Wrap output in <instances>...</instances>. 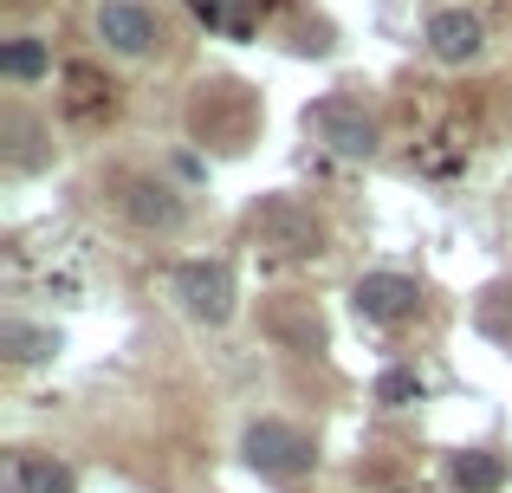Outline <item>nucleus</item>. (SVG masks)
<instances>
[{
  "label": "nucleus",
  "instance_id": "1",
  "mask_svg": "<svg viewBox=\"0 0 512 493\" xmlns=\"http://www.w3.org/2000/svg\"><path fill=\"white\" fill-rule=\"evenodd\" d=\"M253 241H260L266 253H279V260H305V253H318L325 247V234H318V221L305 215L292 195H273V202H260L253 208Z\"/></svg>",
  "mask_w": 512,
  "mask_h": 493
},
{
  "label": "nucleus",
  "instance_id": "2",
  "mask_svg": "<svg viewBox=\"0 0 512 493\" xmlns=\"http://www.w3.org/2000/svg\"><path fill=\"white\" fill-rule=\"evenodd\" d=\"M247 461L260 474H273V481H299V474H312L318 448L305 429H292V422H253L247 429Z\"/></svg>",
  "mask_w": 512,
  "mask_h": 493
},
{
  "label": "nucleus",
  "instance_id": "3",
  "mask_svg": "<svg viewBox=\"0 0 512 493\" xmlns=\"http://www.w3.org/2000/svg\"><path fill=\"white\" fill-rule=\"evenodd\" d=\"M175 299H182L188 318L221 325V318L234 312V266L227 260H182L175 266Z\"/></svg>",
  "mask_w": 512,
  "mask_h": 493
},
{
  "label": "nucleus",
  "instance_id": "4",
  "mask_svg": "<svg viewBox=\"0 0 512 493\" xmlns=\"http://www.w3.org/2000/svg\"><path fill=\"white\" fill-rule=\"evenodd\" d=\"M305 130L338 156H370L376 150V124L357 98H318L312 111H305Z\"/></svg>",
  "mask_w": 512,
  "mask_h": 493
},
{
  "label": "nucleus",
  "instance_id": "5",
  "mask_svg": "<svg viewBox=\"0 0 512 493\" xmlns=\"http://www.w3.org/2000/svg\"><path fill=\"white\" fill-rule=\"evenodd\" d=\"M247 117H253L247 85H234V78H214V85H201V98H195V130H201V137L240 143V137H247Z\"/></svg>",
  "mask_w": 512,
  "mask_h": 493
},
{
  "label": "nucleus",
  "instance_id": "6",
  "mask_svg": "<svg viewBox=\"0 0 512 493\" xmlns=\"http://www.w3.org/2000/svg\"><path fill=\"white\" fill-rule=\"evenodd\" d=\"M350 305H357V318H370V325H402V318H415V305H422V286L402 273H363L357 292H350Z\"/></svg>",
  "mask_w": 512,
  "mask_h": 493
},
{
  "label": "nucleus",
  "instance_id": "7",
  "mask_svg": "<svg viewBox=\"0 0 512 493\" xmlns=\"http://www.w3.org/2000/svg\"><path fill=\"white\" fill-rule=\"evenodd\" d=\"M59 111L72 117V124H104V117L117 111V85L98 72V65H65V78H59Z\"/></svg>",
  "mask_w": 512,
  "mask_h": 493
},
{
  "label": "nucleus",
  "instance_id": "8",
  "mask_svg": "<svg viewBox=\"0 0 512 493\" xmlns=\"http://www.w3.org/2000/svg\"><path fill=\"white\" fill-rule=\"evenodd\" d=\"M98 33L111 39L117 52H150L156 39H163V26H156V13L137 7V0H104L98 7Z\"/></svg>",
  "mask_w": 512,
  "mask_h": 493
},
{
  "label": "nucleus",
  "instance_id": "9",
  "mask_svg": "<svg viewBox=\"0 0 512 493\" xmlns=\"http://www.w3.org/2000/svg\"><path fill=\"white\" fill-rule=\"evenodd\" d=\"M0 487L7 493H72L78 474L65 468V461H52V455L20 448V455H7V468H0Z\"/></svg>",
  "mask_w": 512,
  "mask_h": 493
},
{
  "label": "nucleus",
  "instance_id": "10",
  "mask_svg": "<svg viewBox=\"0 0 512 493\" xmlns=\"http://www.w3.org/2000/svg\"><path fill=\"white\" fill-rule=\"evenodd\" d=\"M428 52H435V59H448V65L474 59V52H480V20L467 7L435 13V20H428Z\"/></svg>",
  "mask_w": 512,
  "mask_h": 493
},
{
  "label": "nucleus",
  "instance_id": "11",
  "mask_svg": "<svg viewBox=\"0 0 512 493\" xmlns=\"http://www.w3.org/2000/svg\"><path fill=\"white\" fill-rule=\"evenodd\" d=\"M124 215L137 221V228H175V221H182V202H175V189H163V182L137 176V182H124Z\"/></svg>",
  "mask_w": 512,
  "mask_h": 493
},
{
  "label": "nucleus",
  "instance_id": "12",
  "mask_svg": "<svg viewBox=\"0 0 512 493\" xmlns=\"http://www.w3.org/2000/svg\"><path fill=\"white\" fill-rule=\"evenodd\" d=\"M195 7V20L208 26V33H227V39H247L253 26H260L266 0H188Z\"/></svg>",
  "mask_w": 512,
  "mask_h": 493
},
{
  "label": "nucleus",
  "instance_id": "13",
  "mask_svg": "<svg viewBox=\"0 0 512 493\" xmlns=\"http://www.w3.org/2000/svg\"><path fill=\"white\" fill-rule=\"evenodd\" d=\"M409 163L422 169V176H454V169L467 163V143L454 137V130H441V137L422 143V150H409Z\"/></svg>",
  "mask_w": 512,
  "mask_h": 493
},
{
  "label": "nucleus",
  "instance_id": "14",
  "mask_svg": "<svg viewBox=\"0 0 512 493\" xmlns=\"http://www.w3.org/2000/svg\"><path fill=\"white\" fill-rule=\"evenodd\" d=\"M454 481H461L467 493H493V487L506 481V468L493 455H461V461H454Z\"/></svg>",
  "mask_w": 512,
  "mask_h": 493
},
{
  "label": "nucleus",
  "instance_id": "15",
  "mask_svg": "<svg viewBox=\"0 0 512 493\" xmlns=\"http://www.w3.org/2000/svg\"><path fill=\"white\" fill-rule=\"evenodd\" d=\"M0 72L7 78H39L46 72V46H39V39H13V46L0 52Z\"/></svg>",
  "mask_w": 512,
  "mask_h": 493
},
{
  "label": "nucleus",
  "instance_id": "16",
  "mask_svg": "<svg viewBox=\"0 0 512 493\" xmlns=\"http://www.w3.org/2000/svg\"><path fill=\"white\" fill-rule=\"evenodd\" d=\"M0 338H7V357H13V364H33V357L59 351V338H52V331H26V325H7Z\"/></svg>",
  "mask_w": 512,
  "mask_h": 493
},
{
  "label": "nucleus",
  "instance_id": "17",
  "mask_svg": "<svg viewBox=\"0 0 512 493\" xmlns=\"http://www.w3.org/2000/svg\"><path fill=\"white\" fill-rule=\"evenodd\" d=\"M422 396V377L415 370H383L376 377V403H415Z\"/></svg>",
  "mask_w": 512,
  "mask_h": 493
}]
</instances>
